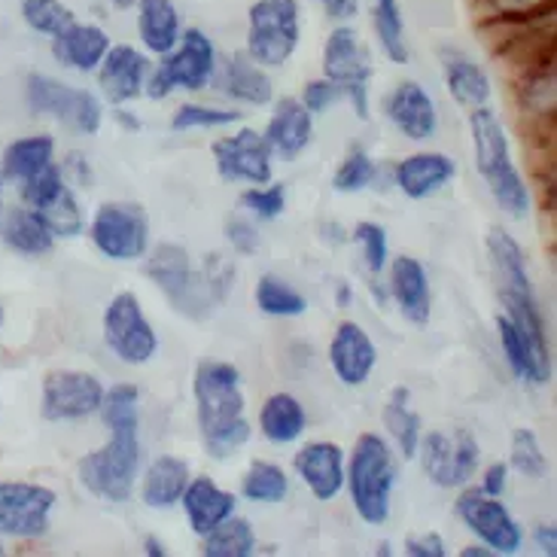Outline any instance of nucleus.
<instances>
[{"mask_svg": "<svg viewBox=\"0 0 557 557\" xmlns=\"http://www.w3.org/2000/svg\"><path fill=\"white\" fill-rule=\"evenodd\" d=\"M293 467L320 503H330L345 491V451L335 442H308L301 451H296Z\"/></svg>", "mask_w": 557, "mask_h": 557, "instance_id": "412c9836", "label": "nucleus"}, {"mask_svg": "<svg viewBox=\"0 0 557 557\" xmlns=\"http://www.w3.org/2000/svg\"><path fill=\"white\" fill-rule=\"evenodd\" d=\"M226 238H228V244H232V250H235V253H242V257L257 253L259 232L253 228V223H247V220H242V216H232V220H228Z\"/></svg>", "mask_w": 557, "mask_h": 557, "instance_id": "603ef678", "label": "nucleus"}, {"mask_svg": "<svg viewBox=\"0 0 557 557\" xmlns=\"http://www.w3.org/2000/svg\"><path fill=\"white\" fill-rule=\"evenodd\" d=\"M22 198L28 208L44 216L46 226L52 228L55 238H76L86 228L83 211H79L74 193L64 181V171H59L55 165L44 168L40 174H34L30 181L22 183Z\"/></svg>", "mask_w": 557, "mask_h": 557, "instance_id": "dca6fc26", "label": "nucleus"}, {"mask_svg": "<svg viewBox=\"0 0 557 557\" xmlns=\"http://www.w3.org/2000/svg\"><path fill=\"white\" fill-rule=\"evenodd\" d=\"M55 491L30 482H0V536L40 540L55 509Z\"/></svg>", "mask_w": 557, "mask_h": 557, "instance_id": "2eb2a0df", "label": "nucleus"}, {"mask_svg": "<svg viewBox=\"0 0 557 557\" xmlns=\"http://www.w3.org/2000/svg\"><path fill=\"white\" fill-rule=\"evenodd\" d=\"M181 503L183 512L189 518V528L196 530L198 536H205L220 521H226L228 515H235V497L228 491H223L213 479H208V475L189 479Z\"/></svg>", "mask_w": 557, "mask_h": 557, "instance_id": "bb28decb", "label": "nucleus"}, {"mask_svg": "<svg viewBox=\"0 0 557 557\" xmlns=\"http://www.w3.org/2000/svg\"><path fill=\"white\" fill-rule=\"evenodd\" d=\"M110 34L95 22H71L67 28L52 37V55L61 67L76 74H95L110 49Z\"/></svg>", "mask_w": 557, "mask_h": 557, "instance_id": "5701e85b", "label": "nucleus"}, {"mask_svg": "<svg viewBox=\"0 0 557 557\" xmlns=\"http://www.w3.org/2000/svg\"><path fill=\"white\" fill-rule=\"evenodd\" d=\"M442 67H445V86H448L457 104L467 107V110L491 104L494 86H491V76L479 61L467 59L463 52H445Z\"/></svg>", "mask_w": 557, "mask_h": 557, "instance_id": "7c9ffc66", "label": "nucleus"}, {"mask_svg": "<svg viewBox=\"0 0 557 557\" xmlns=\"http://www.w3.org/2000/svg\"><path fill=\"white\" fill-rule=\"evenodd\" d=\"M384 110L391 122L408 137V140H430L438 132V110L430 91L423 89L418 79L396 83L384 101Z\"/></svg>", "mask_w": 557, "mask_h": 557, "instance_id": "4be33fe9", "label": "nucleus"}, {"mask_svg": "<svg viewBox=\"0 0 557 557\" xmlns=\"http://www.w3.org/2000/svg\"><path fill=\"white\" fill-rule=\"evenodd\" d=\"M330 366L345 387H362L377 366V347L360 323L345 320L330 342Z\"/></svg>", "mask_w": 557, "mask_h": 557, "instance_id": "aec40b11", "label": "nucleus"}, {"mask_svg": "<svg viewBox=\"0 0 557 557\" xmlns=\"http://www.w3.org/2000/svg\"><path fill=\"white\" fill-rule=\"evenodd\" d=\"M323 76L345 89V98L354 104L360 120H369V83H372V61L362 46L357 28L345 22L335 25L323 44Z\"/></svg>", "mask_w": 557, "mask_h": 557, "instance_id": "9d476101", "label": "nucleus"}, {"mask_svg": "<svg viewBox=\"0 0 557 557\" xmlns=\"http://www.w3.org/2000/svg\"><path fill=\"white\" fill-rule=\"evenodd\" d=\"M28 107L40 116H52L76 135H98L104 122V107L86 89L67 86L49 74H30L25 83Z\"/></svg>", "mask_w": 557, "mask_h": 557, "instance_id": "1a4fd4ad", "label": "nucleus"}, {"mask_svg": "<svg viewBox=\"0 0 557 557\" xmlns=\"http://www.w3.org/2000/svg\"><path fill=\"white\" fill-rule=\"evenodd\" d=\"M497 332H499V347H503L506 362H509V369H512L518 381H528V384H545V381L552 377V357L533 345L528 335L518 330L506 314L497 317Z\"/></svg>", "mask_w": 557, "mask_h": 557, "instance_id": "c85d7f7f", "label": "nucleus"}, {"mask_svg": "<svg viewBox=\"0 0 557 557\" xmlns=\"http://www.w3.org/2000/svg\"><path fill=\"white\" fill-rule=\"evenodd\" d=\"M0 323H3V308H0Z\"/></svg>", "mask_w": 557, "mask_h": 557, "instance_id": "338daca9", "label": "nucleus"}, {"mask_svg": "<svg viewBox=\"0 0 557 557\" xmlns=\"http://www.w3.org/2000/svg\"><path fill=\"white\" fill-rule=\"evenodd\" d=\"M120 120L125 122V125H128V128H140V122L132 120V116H125V113H120Z\"/></svg>", "mask_w": 557, "mask_h": 557, "instance_id": "0e129e2a", "label": "nucleus"}, {"mask_svg": "<svg viewBox=\"0 0 557 557\" xmlns=\"http://www.w3.org/2000/svg\"><path fill=\"white\" fill-rule=\"evenodd\" d=\"M104 342L125 366H144L156 357L159 338L135 293H116L107 301Z\"/></svg>", "mask_w": 557, "mask_h": 557, "instance_id": "ddd939ff", "label": "nucleus"}, {"mask_svg": "<svg viewBox=\"0 0 557 557\" xmlns=\"http://www.w3.org/2000/svg\"><path fill=\"white\" fill-rule=\"evenodd\" d=\"M113 10H120V13H128V10H135V3L137 0H107Z\"/></svg>", "mask_w": 557, "mask_h": 557, "instance_id": "680f3d73", "label": "nucleus"}, {"mask_svg": "<svg viewBox=\"0 0 557 557\" xmlns=\"http://www.w3.org/2000/svg\"><path fill=\"white\" fill-rule=\"evenodd\" d=\"M104 399V384L89 372L61 369L44 377L40 393V414L46 421H86L98 414Z\"/></svg>", "mask_w": 557, "mask_h": 557, "instance_id": "f3484780", "label": "nucleus"}, {"mask_svg": "<svg viewBox=\"0 0 557 557\" xmlns=\"http://www.w3.org/2000/svg\"><path fill=\"white\" fill-rule=\"evenodd\" d=\"M18 13L34 34H44L49 40L67 28L71 22H76L74 10L61 0H22Z\"/></svg>", "mask_w": 557, "mask_h": 557, "instance_id": "79ce46f5", "label": "nucleus"}, {"mask_svg": "<svg viewBox=\"0 0 557 557\" xmlns=\"http://www.w3.org/2000/svg\"><path fill=\"white\" fill-rule=\"evenodd\" d=\"M354 242L362 247V259L369 272L381 274L387 269V257H391V244H387V228L372 220H362L354 226Z\"/></svg>", "mask_w": 557, "mask_h": 557, "instance_id": "49530a36", "label": "nucleus"}, {"mask_svg": "<svg viewBox=\"0 0 557 557\" xmlns=\"http://www.w3.org/2000/svg\"><path fill=\"white\" fill-rule=\"evenodd\" d=\"M0 216H3V171H0Z\"/></svg>", "mask_w": 557, "mask_h": 557, "instance_id": "69168bd1", "label": "nucleus"}, {"mask_svg": "<svg viewBox=\"0 0 557 557\" xmlns=\"http://www.w3.org/2000/svg\"><path fill=\"white\" fill-rule=\"evenodd\" d=\"M487 253H491V265H494V274H497V289L503 308H506V317L543 354H548L543 308H540V299H536V289L530 284L528 259H524L521 244L515 242L506 228H491L487 232Z\"/></svg>", "mask_w": 557, "mask_h": 557, "instance_id": "20e7f679", "label": "nucleus"}, {"mask_svg": "<svg viewBox=\"0 0 557 557\" xmlns=\"http://www.w3.org/2000/svg\"><path fill=\"white\" fill-rule=\"evenodd\" d=\"M454 171L457 168L445 152H414L396 165L393 181L403 196L411 201H423V198L436 196L438 189H445L451 183Z\"/></svg>", "mask_w": 557, "mask_h": 557, "instance_id": "393cba45", "label": "nucleus"}, {"mask_svg": "<svg viewBox=\"0 0 557 557\" xmlns=\"http://www.w3.org/2000/svg\"><path fill=\"white\" fill-rule=\"evenodd\" d=\"M0 238L22 257H46L55 247V235L34 208H13L0 216Z\"/></svg>", "mask_w": 557, "mask_h": 557, "instance_id": "473e14b6", "label": "nucleus"}, {"mask_svg": "<svg viewBox=\"0 0 557 557\" xmlns=\"http://www.w3.org/2000/svg\"><path fill=\"white\" fill-rule=\"evenodd\" d=\"M391 293L399 311L411 326H426L433 314V296H430V277L421 259L396 257L391 265Z\"/></svg>", "mask_w": 557, "mask_h": 557, "instance_id": "b1692460", "label": "nucleus"}, {"mask_svg": "<svg viewBox=\"0 0 557 557\" xmlns=\"http://www.w3.org/2000/svg\"><path fill=\"white\" fill-rule=\"evenodd\" d=\"M301 10L299 0H253L247 10V46L250 59L269 67H284L299 49Z\"/></svg>", "mask_w": 557, "mask_h": 557, "instance_id": "0eeeda50", "label": "nucleus"}, {"mask_svg": "<svg viewBox=\"0 0 557 557\" xmlns=\"http://www.w3.org/2000/svg\"><path fill=\"white\" fill-rule=\"evenodd\" d=\"M454 512L494 555H515L524 543V530L512 512L499 503V497H487L482 487H467L454 503Z\"/></svg>", "mask_w": 557, "mask_h": 557, "instance_id": "4468645a", "label": "nucleus"}, {"mask_svg": "<svg viewBox=\"0 0 557 557\" xmlns=\"http://www.w3.org/2000/svg\"><path fill=\"white\" fill-rule=\"evenodd\" d=\"M101 418L110 430L104 448L86 454L76 472L83 487L107 503H128L135 494V479L140 469V414H137V387L132 384H116L104 391L101 399Z\"/></svg>", "mask_w": 557, "mask_h": 557, "instance_id": "f257e3e1", "label": "nucleus"}, {"mask_svg": "<svg viewBox=\"0 0 557 557\" xmlns=\"http://www.w3.org/2000/svg\"><path fill=\"white\" fill-rule=\"evenodd\" d=\"M198 430L213 460H228L250 442V421L244 414L238 366L226 360H201L193 377Z\"/></svg>", "mask_w": 557, "mask_h": 557, "instance_id": "f03ea898", "label": "nucleus"}, {"mask_svg": "<svg viewBox=\"0 0 557 557\" xmlns=\"http://www.w3.org/2000/svg\"><path fill=\"white\" fill-rule=\"evenodd\" d=\"M347 301H350V289H347V286H338V305L347 308Z\"/></svg>", "mask_w": 557, "mask_h": 557, "instance_id": "e2e57ef3", "label": "nucleus"}, {"mask_svg": "<svg viewBox=\"0 0 557 557\" xmlns=\"http://www.w3.org/2000/svg\"><path fill=\"white\" fill-rule=\"evenodd\" d=\"M299 101L305 104V110L314 116V113H326L330 107H335L338 101H345V89H342L338 83L326 79V76H320V79L305 83Z\"/></svg>", "mask_w": 557, "mask_h": 557, "instance_id": "3c124183", "label": "nucleus"}, {"mask_svg": "<svg viewBox=\"0 0 557 557\" xmlns=\"http://www.w3.org/2000/svg\"><path fill=\"white\" fill-rule=\"evenodd\" d=\"M242 122V110H220V107L205 104H183L171 116L174 132H193V128H226Z\"/></svg>", "mask_w": 557, "mask_h": 557, "instance_id": "a18cd8bd", "label": "nucleus"}, {"mask_svg": "<svg viewBox=\"0 0 557 557\" xmlns=\"http://www.w3.org/2000/svg\"><path fill=\"white\" fill-rule=\"evenodd\" d=\"M253 299H257L259 311L269 317H301L308 311V299L301 296L299 289H293L286 281L274 277V274L259 277Z\"/></svg>", "mask_w": 557, "mask_h": 557, "instance_id": "a19ab883", "label": "nucleus"}, {"mask_svg": "<svg viewBox=\"0 0 557 557\" xmlns=\"http://www.w3.org/2000/svg\"><path fill=\"white\" fill-rule=\"evenodd\" d=\"M460 555H463V557H491L494 552H491L487 545H469V548H463Z\"/></svg>", "mask_w": 557, "mask_h": 557, "instance_id": "052dcab7", "label": "nucleus"}, {"mask_svg": "<svg viewBox=\"0 0 557 557\" xmlns=\"http://www.w3.org/2000/svg\"><path fill=\"white\" fill-rule=\"evenodd\" d=\"M262 135L269 140L274 156H281V159L289 162V159H296L311 144L314 120H311V113L305 110L299 98H284V101H277V107H274L272 120H269Z\"/></svg>", "mask_w": 557, "mask_h": 557, "instance_id": "a878e982", "label": "nucleus"}, {"mask_svg": "<svg viewBox=\"0 0 557 557\" xmlns=\"http://www.w3.org/2000/svg\"><path fill=\"white\" fill-rule=\"evenodd\" d=\"M89 235L98 253L113 262H132L150 250V220L140 205L107 201L91 216Z\"/></svg>", "mask_w": 557, "mask_h": 557, "instance_id": "f8f14e48", "label": "nucleus"}, {"mask_svg": "<svg viewBox=\"0 0 557 557\" xmlns=\"http://www.w3.org/2000/svg\"><path fill=\"white\" fill-rule=\"evenodd\" d=\"M144 552H147L150 557H165L168 555L165 543H162V540H156V536H147V540H144Z\"/></svg>", "mask_w": 557, "mask_h": 557, "instance_id": "bf43d9fd", "label": "nucleus"}, {"mask_svg": "<svg viewBox=\"0 0 557 557\" xmlns=\"http://www.w3.org/2000/svg\"><path fill=\"white\" fill-rule=\"evenodd\" d=\"M67 168H71V171H76V177H79V183H83V186H89L91 171H89V165H83V156H71V159H67Z\"/></svg>", "mask_w": 557, "mask_h": 557, "instance_id": "13d9d810", "label": "nucleus"}, {"mask_svg": "<svg viewBox=\"0 0 557 557\" xmlns=\"http://www.w3.org/2000/svg\"><path fill=\"white\" fill-rule=\"evenodd\" d=\"M518 101L524 113H533L540 120H555V59L521 71Z\"/></svg>", "mask_w": 557, "mask_h": 557, "instance_id": "4c0bfd02", "label": "nucleus"}, {"mask_svg": "<svg viewBox=\"0 0 557 557\" xmlns=\"http://www.w3.org/2000/svg\"><path fill=\"white\" fill-rule=\"evenodd\" d=\"M423 475L436 487H463L472 482L482 463L479 438L469 433L467 426H457L454 433L433 430L418 442Z\"/></svg>", "mask_w": 557, "mask_h": 557, "instance_id": "9b49d317", "label": "nucleus"}, {"mask_svg": "<svg viewBox=\"0 0 557 557\" xmlns=\"http://www.w3.org/2000/svg\"><path fill=\"white\" fill-rule=\"evenodd\" d=\"M377 177V165L375 159L369 156L366 150H354L347 152L345 162L338 165L335 177H332V189L335 193H345V196H354V193H362L369 189Z\"/></svg>", "mask_w": 557, "mask_h": 557, "instance_id": "c03bdc74", "label": "nucleus"}, {"mask_svg": "<svg viewBox=\"0 0 557 557\" xmlns=\"http://www.w3.org/2000/svg\"><path fill=\"white\" fill-rule=\"evenodd\" d=\"M533 543L543 555H557V530L555 524H540L533 530Z\"/></svg>", "mask_w": 557, "mask_h": 557, "instance_id": "4d7b16f0", "label": "nucleus"}, {"mask_svg": "<svg viewBox=\"0 0 557 557\" xmlns=\"http://www.w3.org/2000/svg\"><path fill=\"white\" fill-rule=\"evenodd\" d=\"M381 421L387 426V433L396 442V448L403 454V460H414L418 457V442L423 436L421 414L411 408V393L408 387H393L387 406L381 411Z\"/></svg>", "mask_w": 557, "mask_h": 557, "instance_id": "c9c22d12", "label": "nucleus"}, {"mask_svg": "<svg viewBox=\"0 0 557 557\" xmlns=\"http://www.w3.org/2000/svg\"><path fill=\"white\" fill-rule=\"evenodd\" d=\"M469 132H472V144H475V165L479 174L487 183L491 196L503 211L524 220L530 213V189L521 171L515 165L512 147L503 122L491 107H475L469 110Z\"/></svg>", "mask_w": 557, "mask_h": 557, "instance_id": "7ed1b4c3", "label": "nucleus"}, {"mask_svg": "<svg viewBox=\"0 0 557 557\" xmlns=\"http://www.w3.org/2000/svg\"><path fill=\"white\" fill-rule=\"evenodd\" d=\"M150 67V55L135 49V46H110L104 61L98 64V86H101L110 104H128V101H137L144 95Z\"/></svg>", "mask_w": 557, "mask_h": 557, "instance_id": "6ab92c4d", "label": "nucleus"}, {"mask_svg": "<svg viewBox=\"0 0 557 557\" xmlns=\"http://www.w3.org/2000/svg\"><path fill=\"white\" fill-rule=\"evenodd\" d=\"M201 555L205 557H250L257 555V533L247 518L228 515L216 528L201 536Z\"/></svg>", "mask_w": 557, "mask_h": 557, "instance_id": "e433bc0d", "label": "nucleus"}, {"mask_svg": "<svg viewBox=\"0 0 557 557\" xmlns=\"http://www.w3.org/2000/svg\"><path fill=\"white\" fill-rule=\"evenodd\" d=\"M147 277L165 293V299L189 320H205L216 308L211 289L201 281V272L181 244H159L147 257Z\"/></svg>", "mask_w": 557, "mask_h": 557, "instance_id": "6e6552de", "label": "nucleus"}, {"mask_svg": "<svg viewBox=\"0 0 557 557\" xmlns=\"http://www.w3.org/2000/svg\"><path fill=\"white\" fill-rule=\"evenodd\" d=\"M137 37L150 55H168L181 40V13L174 0H137Z\"/></svg>", "mask_w": 557, "mask_h": 557, "instance_id": "cd10ccee", "label": "nucleus"}, {"mask_svg": "<svg viewBox=\"0 0 557 557\" xmlns=\"http://www.w3.org/2000/svg\"><path fill=\"white\" fill-rule=\"evenodd\" d=\"M189 463L174 457V454H162L150 463V469L144 472V482H140V499L147 509H171L177 506L189 484Z\"/></svg>", "mask_w": 557, "mask_h": 557, "instance_id": "c756f323", "label": "nucleus"}, {"mask_svg": "<svg viewBox=\"0 0 557 557\" xmlns=\"http://www.w3.org/2000/svg\"><path fill=\"white\" fill-rule=\"evenodd\" d=\"M345 487L350 503L366 524H384L391 518V499L396 487V460L387 438L362 433L354 442L350 460H345Z\"/></svg>", "mask_w": 557, "mask_h": 557, "instance_id": "39448f33", "label": "nucleus"}, {"mask_svg": "<svg viewBox=\"0 0 557 557\" xmlns=\"http://www.w3.org/2000/svg\"><path fill=\"white\" fill-rule=\"evenodd\" d=\"M223 91L232 101L250 107L272 104L274 98L272 76L265 74V67L257 64L247 52H235L228 59L226 71H223Z\"/></svg>", "mask_w": 557, "mask_h": 557, "instance_id": "2f4dec72", "label": "nucleus"}, {"mask_svg": "<svg viewBox=\"0 0 557 557\" xmlns=\"http://www.w3.org/2000/svg\"><path fill=\"white\" fill-rule=\"evenodd\" d=\"M487 22H518L555 13V0H479Z\"/></svg>", "mask_w": 557, "mask_h": 557, "instance_id": "de8ad7c7", "label": "nucleus"}, {"mask_svg": "<svg viewBox=\"0 0 557 557\" xmlns=\"http://www.w3.org/2000/svg\"><path fill=\"white\" fill-rule=\"evenodd\" d=\"M216 74V46L201 28H183L177 46L150 67L144 95L165 101L171 91H201Z\"/></svg>", "mask_w": 557, "mask_h": 557, "instance_id": "423d86ee", "label": "nucleus"}, {"mask_svg": "<svg viewBox=\"0 0 557 557\" xmlns=\"http://www.w3.org/2000/svg\"><path fill=\"white\" fill-rule=\"evenodd\" d=\"M372 22H375L377 44L381 52L393 64H408V40L406 18H403V3L399 0H372Z\"/></svg>", "mask_w": 557, "mask_h": 557, "instance_id": "58836bf2", "label": "nucleus"}, {"mask_svg": "<svg viewBox=\"0 0 557 557\" xmlns=\"http://www.w3.org/2000/svg\"><path fill=\"white\" fill-rule=\"evenodd\" d=\"M406 555L411 557H445V540L438 533H423V536H408L406 540Z\"/></svg>", "mask_w": 557, "mask_h": 557, "instance_id": "864d4df0", "label": "nucleus"}, {"mask_svg": "<svg viewBox=\"0 0 557 557\" xmlns=\"http://www.w3.org/2000/svg\"><path fill=\"white\" fill-rule=\"evenodd\" d=\"M242 205L250 213H257L259 220H277L286 208V189L281 183L272 186H253L242 196Z\"/></svg>", "mask_w": 557, "mask_h": 557, "instance_id": "8fccbe9b", "label": "nucleus"}, {"mask_svg": "<svg viewBox=\"0 0 557 557\" xmlns=\"http://www.w3.org/2000/svg\"><path fill=\"white\" fill-rule=\"evenodd\" d=\"M242 494L250 503H262V506H274V503H284L289 494V479L277 463L269 460H253L242 479Z\"/></svg>", "mask_w": 557, "mask_h": 557, "instance_id": "ea45409f", "label": "nucleus"}, {"mask_svg": "<svg viewBox=\"0 0 557 557\" xmlns=\"http://www.w3.org/2000/svg\"><path fill=\"white\" fill-rule=\"evenodd\" d=\"M509 467H512L518 475L533 479V482L545 479V472H548V460H545L543 448H540V438H536V433L528 430V426H518L512 433Z\"/></svg>", "mask_w": 557, "mask_h": 557, "instance_id": "37998d69", "label": "nucleus"}, {"mask_svg": "<svg viewBox=\"0 0 557 557\" xmlns=\"http://www.w3.org/2000/svg\"><path fill=\"white\" fill-rule=\"evenodd\" d=\"M52 159H55V140L49 135L18 137L3 150L0 171H3V181L25 183L52 165Z\"/></svg>", "mask_w": 557, "mask_h": 557, "instance_id": "f704fd0d", "label": "nucleus"}, {"mask_svg": "<svg viewBox=\"0 0 557 557\" xmlns=\"http://www.w3.org/2000/svg\"><path fill=\"white\" fill-rule=\"evenodd\" d=\"M272 147L265 135H259L253 128H242L235 135L220 137L213 144V162L220 177L228 183H253L265 186L272 183Z\"/></svg>", "mask_w": 557, "mask_h": 557, "instance_id": "a211bd4d", "label": "nucleus"}, {"mask_svg": "<svg viewBox=\"0 0 557 557\" xmlns=\"http://www.w3.org/2000/svg\"><path fill=\"white\" fill-rule=\"evenodd\" d=\"M509 487V463H491L482 479V491L487 497H503Z\"/></svg>", "mask_w": 557, "mask_h": 557, "instance_id": "6e6d98bb", "label": "nucleus"}, {"mask_svg": "<svg viewBox=\"0 0 557 557\" xmlns=\"http://www.w3.org/2000/svg\"><path fill=\"white\" fill-rule=\"evenodd\" d=\"M323 7L326 18H332L335 25H345V22H354L357 13H360V0H317Z\"/></svg>", "mask_w": 557, "mask_h": 557, "instance_id": "5fc2aeb1", "label": "nucleus"}, {"mask_svg": "<svg viewBox=\"0 0 557 557\" xmlns=\"http://www.w3.org/2000/svg\"><path fill=\"white\" fill-rule=\"evenodd\" d=\"M308 426L305 408L293 393H272L259 408V433L272 445H293L299 442Z\"/></svg>", "mask_w": 557, "mask_h": 557, "instance_id": "72a5a7b5", "label": "nucleus"}, {"mask_svg": "<svg viewBox=\"0 0 557 557\" xmlns=\"http://www.w3.org/2000/svg\"><path fill=\"white\" fill-rule=\"evenodd\" d=\"M198 272H201V281L211 289L216 305H223L232 293V286H235V265L223 253H208Z\"/></svg>", "mask_w": 557, "mask_h": 557, "instance_id": "09e8293b", "label": "nucleus"}]
</instances>
